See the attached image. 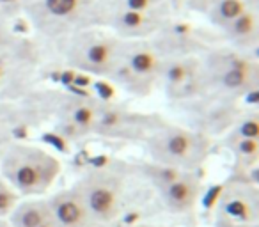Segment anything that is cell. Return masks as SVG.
Segmentation results:
<instances>
[{
	"label": "cell",
	"instance_id": "8992f818",
	"mask_svg": "<svg viewBox=\"0 0 259 227\" xmlns=\"http://www.w3.org/2000/svg\"><path fill=\"white\" fill-rule=\"evenodd\" d=\"M163 57L149 39H122L121 55L108 75L114 85L137 98H148L160 89Z\"/></svg>",
	"mask_w": 259,
	"mask_h": 227
},
{
	"label": "cell",
	"instance_id": "cb8c5ba5",
	"mask_svg": "<svg viewBox=\"0 0 259 227\" xmlns=\"http://www.w3.org/2000/svg\"><path fill=\"white\" fill-rule=\"evenodd\" d=\"M6 128H8V124H6V121H4V116H2V114H0V146H2L6 141H8V139H4Z\"/></svg>",
	"mask_w": 259,
	"mask_h": 227
},
{
	"label": "cell",
	"instance_id": "3957f363",
	"mask_svg": "<svg viewBox=\"0 0 259 227\" xmlns=\"http://www.w3.org/2000/svg\"><path fill=\"white\" fill-rule=\"evenodd\" d=\"M151 163L181 170H199L208 160L215 142L185 126L160 121L141 142Z\"/></svg>",
	"mask_w": 259,
	"mask_h": 227
},
{
	"label": "cell",
	"instance_id": "ba28073f",
	"mask_svg": "<svg viewBox=\"0 0 259 227\" xmlns=\"http://www.w3.org/2000/svg\"><path fill=\"white\" fill-rule=\"evenodd\" d=\"M43 50L34 39L18 34L0 48V101H18L34 89Z\"/></svg>",
	"mask_w": 259,
	"mask_h": 227
},
{
	"label": "cell",
	"instance_id": "6da1fadb",
	"mask_svg": "<svg viewBox=\"0 0 259 227\" xmlns=\"http://www.w3.org/2000/svg\"><path fill=\"white\" fill-rule=\"evenodd\" d=\"M105 0H25L22 16L36 36L48 43L91 29H107Z\"/></svg>",
	"mask_w": 259,
	"mask_h": 227
},
{
	"label": "cell",
	"instance_id": "7c38bea8",
	"mask_svg": "<svg viewBox=\"0 0 259 227\" xmlns=\"http://www.w3.org/2000/svg\"><path fill=\"white\" fill-rule=\"evenodd\" d=\"M176 18V2H167L155 8L112 9L107 29L126 41L153 39Z\"/></svg>",
	"mask_w": 259,
	"mask_h": 227
},
{
	"label": "cell",
	"instance_id": "30bf717a",
	"mask_svg": "<svg viewBox=\"0 0 259 227\" xmlns=\"http://www.w3.org/2000/svg\"><path fill=\"white\" fill-rule=\"evenodd\" d=\"M160 90L176 107L208 96L209 85L201 55L163 59Z\"/></svg>",
	"mask_w": 259,
	"mask_h": 227
},
{
	"label": "cell",
	"instance_id": "5b68a950",
	"mask_svg": "<svg viewBox=\"0 0 259 227\" xmlns=\"http://www.w3.org/2000/svg\"><path fill=\"white\" fill-rule=\"evenodd\" d=\"M62 64L98 78H108L121 55L122 39L108 29H91L50 43Z\"/></svg>",
	"mask_w": 259,
	"mask_h": 227
},
{
	"label": "cell",
	"instance_id": "2e32d148",
	"mask_svg": "<svg viewBox=\"0 0 259 227\" xmlns=\"http://www.w3.org/2000/svg\"><path fill=\"white\" fill-rule=\"evenodd\" d=\"M158 54L163 59L170 57H188V55H201L208 47L213 43H208L201 30L195 29L192 23H185L174 18L158 36L149 39Z\"/></svg>",
	"mask_w": 259,
	"mask_h": 227
},
{
	"label": "cell",
	"instance_id": "d4e9b609",
	"mask_svg": "<svg viewBox=\"0 0 259 227\" xmlns=\"http://www.w3.org/2000/svg\"><path fill=\"white\" fill-rule=\"evenodd\" d=\"M39 227H62V225H61V223H59V222H57V220H55V218H54V216H52V215H50V216H48V218H47V220H45V222H43V223H41V225H39Z\"/></svg>",
	"mask_w": 259,
	"mask_h": 227
},
{
	"label": "cell",
	"instance_id": "52a82bcc",
	"mask_svg": "<svg viewBox=\"0 0 259 227\" xmlns=\"http://www.w3.org/2000/svg\"><path fill=\"white\" fill-rule=\"evenodd\" d=\"M98 227H112L124 209L126 177L114 167H93L71 185Z\"/></svg>",
	"mask_w": 259,
	"mask_h": 227
},
{
	"label": "cell",
	"instance_id": "ffe728a7",
	"mask_svg": "<svg viewBox=\"0 0 259 227\" xmlns=\"http://www.w3.org/2000/svg\"><path fill=\"white\" fill-rule=\"evenodd\" d=\"M47 195L43 197H22L8 216L11 227H39L50 216Z\"/></svg>",
	"mask_w": 259,
	"mask_h": 227
},
{
	"label": "cell",
	"instance_id": "9a60e30c",
	"mask_svg": "<svg viewBox=\"0 0 259 227\" xmlns=\"http://www.w3.org/2000/svg\"><path fill=\"white\" fill-rule=\"evenodd\" d=\"M98 103L100 101L93 98L68 94V98H64L57 108L59 131L69 141H82L85 137H91Z\"/></svg>",
	"mask_w": 259,
	"mask_h": 227
},
{
	"label": "cell",
	"instance_id": "277c9868",
	"mask_svg": "<svg viewBox=\"0 0 259 227\" xmlns=\"http://www.w3.org/2000/svg\"><path fill=\"white\" fill-rule=\"evenodd\" d=\"M209 94L240 101L259 85L257 55L234 50L229 44H211L201 54Z\"/></svg>",
	"mask_w": 259,
	"mask_h": 227
},
{
	"label": "cell",
	"instance_id": "9c48e42d",
	"mask_svg": "<svg viewBox=\"0 0 259 227\" xmlns=\"http://www.w3.org/2000/svg\"><path fill=\"white\" fill-rule=\"evenodd\" d=\"M142 174L169 213L185 216L195 211L202 194V181L197 170H181L148 162L142 165Z\"/></svg>",
	"mask_w": 259,
	"mask_h": 227
},
{
	"label": "cell",
	"instance_id": "4316f807",
	"mask_svg": "<svg viewBox=\"0 0 259 227\" xmlns=\"http://www.w3.org/2000/svg\"><path fill=\"white\" fill-rule=\"evenodd\" d=\"M0 227H11V223L8 222V218H0Z\"/></svg>",
	"mask_w": 259,
	"mask_h": 227
},
{
	"label": "cell",
	"instance_id": "44dd1931",
	"mask_svg": "<svg viewBox=\"0 0 259 227\" xmlns=\"http://www.w3.org/2000/svg\"><path fill=\"white\" fill-rule=\"evenodd\" d=\"M20 199L22 197L18 195V192L0 176V218H8Z\"/></svg>",
	"mask_w": 259,
	"mask_h": 227
},
{
	"label": "cell",
	"instance_id": "484cf974",
	"mask_svg": "<svg viewBox=\"0 0 259 227\" xmlns=\"http://www.w3.org/2000/svg\"><path fill=\"white\" fill-rule=\"evenodd\" d=\"M112 227H160V225H151V223H124V225H119V223H114Z\"/></svg>",
	"mask_w": 259,
	"mask_h": 227
},
{
	"label": "cell",
	"instance_id": "5bb4252c",
	"mask_svg": "<svg viewBox=\"0 0 259 227\" xmlns=\"http://www.w3.org/2000/svg\"><path fill=\"white\" fill-rule=\"evenodd\" d=\"M257 185L234 179L224 188L217 204V227H257Z\"/></svg>",
	"mask_w": 259,
	"mask_h": 227
},
{
	"label": "cell",
	"instance_id": "d6986e66",
	"mask_svg": "<svg viewBox=\"0 0 259 227\" xmlns=\"http://www.w3.org/2000/svg\"><path fill=\"white\" fill-rule=\"evenodd\" d=\"M195 2L209 25L219 32L245 9L257 6V0H195Z\"/></svg>",
	"mask_w": 259,
	"mask_h": 227
},
{
	"label": "cell",
	"instance_id": "4fadbf2b",
	"mask_svg": "<svg viewBox=\"0 0 259 227\" xmlns=\"http://www.w3.org/2000/svg\"><path fill=\"white\" fill-rule=\"evenodd\" d=\"M178 108L185 112V126L206 135L213 142L219 141L243 112L238 101L226 100L215 94H208L201 100L181 105Z\"/></svg>",
	"mask_w": 259,
	"mask_h": 227
},
{
	"label": "cell",
	"instance_id": "603a6c76",
	"mask_svg": "<svg viewBox=\"0 0 259 227\" xmlns=\"http://www.w3.org/2000/svg\"><path fill=\"white\" fill-rule=\"evenodd\" d=\"M15 34V30L11 29V23L0 20V41H6L8 37H11Z\"/></svg>",
	"mask_w": 259,
	"mask_h": 227
},
{
	"label": "cell",
	"instance_id": "ac0fdd59",
	"mask_svg": "<svg viewBox=\"0 0 259 227\" xmlns=\"http://www.w3.org/2000/svg\"><path fill=\"white\" fill-rule=\"evenodd\" d=\"M224 43L229 44L234 50L245 52V54L257 55L259 47V9L257 6L248 8L240 16L233 20L227 27L220 30Z\"/></svg>",
	"mask_w": 259,
	"mask_h": 227
},
{
	"label": "cell",
	"instance_id": "8fae6325",
	"mask_svg": "<svg viewBox=\"0 0 259 227\" xmlns=\"http://www.w3.org/2000/svg\"><path fill=\"white\" fill-rule=\"evenodd\" d=\"M162 119L156 116H146V114L130 110L126 105L100 101L91 137H101L108 139V141L139 142L141 144L142 139Z\"/></svg>",
	"mask_w": 259,
	"mask_h": 227
},
{
	"label": "cell",
	"instance_id": "7402d4cb",
	"mask_svg": "<svg viewBox=\"0 0 259 227\" xmlns=\"http://www.w3.org/2000/svg\"><path fill=\"white\" fill-rule=\"evenodd\" d=\"M25 0H0V20L11 23L15 18L22 16Z\"/></svg>",
	"mask_w": 259,
	"mask_h": 227
},
{
	"label": "cell",
	"instance_id": "7a4b0ae2",
	"mask_svg": "<svg viewBox=\"0 0 259 227\" xmlns=\"http://www.w3.org/2000/svg\"><path fill=\"white\" fill-rule=\"evenodd\" d=\"M61 172V160L41 146L18 141H6L0 146V176L20 197L47 195Z\"/></svg>",
	"mask_w": 259,
	"mask_h": 227
},
{
	"label": "cell",
	"instance_id": "e0dca14e",
	"mask_svg": "<svg viewBox=\"0 0 259 227\" xmlns=\"http://www.w3.org/2000/svg\"><path fill=\"white\" fill-rule=\"evenodd\" d=\"M50 213L62 227H98L80 195L71 187L47 195Z\"/></svg>",
	"mask_w": 259,
	"mask_h": 227
}]
</instances>
